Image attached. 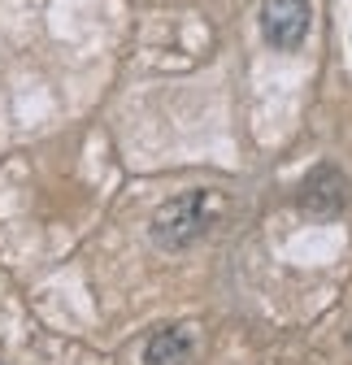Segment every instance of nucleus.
<instances>
[{"label": "nucleus", "mask_w": 352, "mask_h": 365, "mask_svg": "<svg viewBox=\"0 0 352 365\" xmlns=\"http://www.w3.org/2000/svg\"><path fill=\"white\" fill-rule=\"evenodd\" d=\"M200 348V331L192 322H170L157 327L144 344V365H192Z\"/></svg>", "instance_id": "obj_3"}, {"label": "nucleus", "mask_w": 352, "mask_h": 365, "mask_svg": "<svg viewBox=\"0 0 352 365\" xmlns=\"http://www.w3.org/2000/svg\"><path fill=\"white\" fill-rule=\"evenodd\" d=\"M227 200L217 196L213 187H192V192H179L152 209L148 217V240L161 248V252H187L192 244H200L217 217H222Z\"/></svg>", "instance_id": "obj_1"}, {"label": "nucleus", "mask_w": 352, "mask_h": 365, "mask_svg": "<svg viewBox=\"0 0 352 365\" xmlns=\"http://www.w3.org/2000/svg\"><path fill=\"white\" fill-rule=\"evenodd\" d=\"M314 26V0H266L261 9V35L274 53H296Z\"/></svg>", "instance_id": "obj_2"}, {"label": "nucleus", "mask_w": 352, "mask_h": 365, "mask_svg": "<svg viewBox=\"0 0 352 365\" xmlns=\"http://www.w3.org/2000/svg\"><path fill=\"white\" fill-rule=\"evenodd\" d=\"M343 205H348V192H343V174H339V170L322 165V170H314L309 178H304V187H300V209H309V213H318V217H331V213H339Z\"/></svg>", "instance_id": "obj_4"}]
</instances>
